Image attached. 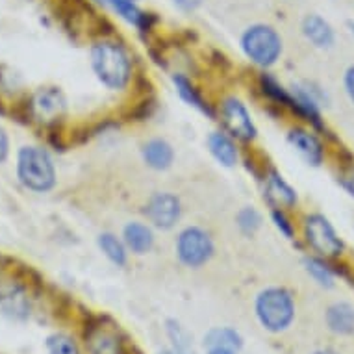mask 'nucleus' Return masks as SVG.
<instances>
[{"mask_svg": "<svg viewBox=\"0 0 354 354\" xmlns=\"http://www.w3.org/2000/svg\"><path fill=\"white\" fill-rule=\"evenodd\" d=\"M91 67L95 71V76L113 91L124 89L132 76V64H130L127 50L113 41H100L93 45Z\"/></svg>", "mask_w": 354, "mask_h": 354, "instance_id": "1", "label": "nucleus"}, {"mask_svg": "<svg viewBox=\"0 0 354 354\" xmlns=\"http://www.w3.org/2000/svg\"><path fill=\"white\" fill-rule=\"evenodd\" d=\"M256 319L268 332H284L295 319V301L286 288H266L258 293L254 302Z\"/></svg>", "mask_w": 354, "mask_h": 354, "instance_id": "2", "label": "nucleus"}, {"mask_svg": "<svg viewBox=\"0 0 354 354\" xmlns=\"http://www.w3.org/2000/svg\"><path fill=\"white\" fill-rule=\"evenodd\" d=\"M17 178L30 192H50L56 184L53 158L39 147H23L17 154Z\"/></svg>", "mask_w": 354, "mask_h": 354, "instance_id": "3", "label": "nucleus"}, {"mask_svg": "<svg viewBox=\"0 0 354 354\" xmlns=\"http://www.w3.org/2000/svg\"><path fill=\"white\" fill-rule=\"evenodd\" d=\"M241 50L252 64L271 67L279 62L282 54V37L273 26L254 24L241 35Z\"/></svg>", "mask_w": 354, "mask_h": 354, "instance_id": "4", "label": "nucleus"}, {"mask_svg": "<svg viewBox=\"0 0 354 354\" xmlns=\"http://www.w3.org/2000/svg\"><path fill=\"white\" fill-rule=\"evenodd\" d=\"M304 239L312 250L325 258H336L345 249L336 228L321 214H312L304 219Z\"/></svg>", "mask_w": 354, "mask_h": 354, "instance_id": "5", "label": "nucleus"}, {"mask_svg": "<svg viewBox=\"0 0 354 354\" xmlns=\"http://www.w3.org/2000/svg\"><path fill=\"white\" fill-rule=\"evenodd\" d=\"M214 254V241L204 228L187 227L176 238V256L187 268L204 266Z\"/></svg>", "mask_w": 354, "mask_h": 354, "instance_id": "6", "label": "nucleus"}, {"mask_svg": "<svg viewBox=\"0 0 354 354\" xmlns=\"http://www.w3.org/2000/svg\"><path fill=\"white\" fill-rule=\"evenodd\" d=\"M221 121L234 138L243 141H250L256 138V124L250 117L249 110L236 97H230L221 104Z\"/></svg>", "mask_w": 354, "mask_h": 354, "instance_id": "7", "label": "nucleus"}, {"mask_svg": "<svg viewBox=\"0 0 354 354\" xmlns=\"http://www.w3.org/2000/svg\"><path fill=\"white\" fill-rule=\"evenodd\" d=\"M145 214L156 228H160V230H171L180 221V198L173 195V193H156L147 203Z\"/></svg>", "mask_w": 354, "mask_h": 354, "instance_id": "8", "label": "nucleus"}, {"mask_svg": "<svg viewBox=\"0 0 354 354\" xmlns=\"http://www.w3.org/2000/svg\"><path fill=\"white\" fill-rule=\"evenodd\" d=\"M288 141L301 154L302 160L310 163V165L319 167L323 160H325L323 143H321V140L314 132H308V130H302V128H293L290 134H288Z\"/></svg>", "mask_w": 354, "mask_h": 354, "instance_id": "9", "label": "nucleus"}, {"mask_svg": "<svg viewBox=\"0 0 354 354\" xmlns=\"http://www.w3.org/2000/svg\"><path fill=\"white\" fill-rule=\"evenodd\" d=\"M32 110L39 121H56L64 115L65 99L56 87L39 89L32 99Z\"/></svg>", "mask_w": 354, "mask_h": 354, "instance_id": "10", "label": "nucleus"}, {"mask_svg": "<svg viewBox=\"0 0 354 354\" xmlns=\"http://www.w3.org/2000/svg\"><path fill=\"white\" fill-rule=\"evenodd\" d=\"M291 93V108L297 110L299 115H302L306 121H310L315 127H323L321 122V110H319V97L310 89V86L301 87L293 86Z\"/></svg>", "mask_w": 354, "mask_h": 354, "instance_id": "11", "label": "nucleus"}, {"mask_svg": "<svg viewBox=\"0 0 354 354\" xmlns=\"http://www.w3.org/2000/svg\"><path fill=\"white\" fill-rule=\"evenodd\" d=\"M302 34L314 47L317 48H330L336 41L334 28L330 26L328 21H325L319 15H306L302 21Z\"/></svg>", "mask_w": 354, "mask_h": 354, "instance_id": "12", "label": "nucleus"}, {"mask_svg": "<svg viewBox=\"0 0 354 354\" xmlns=\"http://www.w3.org/2000/svg\"><path fill=\"white\" fill-rule=\"evenodd\" d=\"M122 241L127 245V249L134 254H147L154 245V232L152 228L145 223L132 221L128 223L122 230Z\"/></svg>", "mask_w": 354, "mask_h": 354, "instance_id": "13", "label": "nucleus"}, {"mask_svg": "<svg viewBox=\"0 0 354 354\" xmlns=\"http://www.w3.org/2000/svg\"><path fill=\"white\" fill-rule=\"evenodd\" d=\"M141 156H143V162L151 169H154V171H165V169L173 165L174 151L165 140L154 138V140H149L143 145Z\"/></svg>", "mask_w": 354, "mask_h": 354, "instance_id": "14", "label": "nucleus"}, {"mask_svg": "<svg viewBox=\"0 0 354 354\" xmlns=\"http://www.w3.org/2000/svg\"><path fill=\"white\" fill-rule=\"evenodd\" d=\"M326 326L337 336H351L354 332V306L348 302H334L326 310Z\"/></svg>", "mask_w": 354, "mask_h": 354, "instance_id": "15", "label": "nucleus"}, {"mask_svg": "<svg viewBox=\"0 0 354 354\" xmlns=\"http://www.w3.org/2000/svg\"><path fill=\"white\" fill-rule=\"evenodd\" d=\"M208 149L212 156L225 167H234L238 163V149L232 138H228L223 132H212L208 136Z\"/></svg>", "mask_w": 354, "mask_h": 354, "instance_id": "16", "label": "nucleus"}, {"mask_svg": "<svg viewBox=\"0 0 354 354\" xmlns=\"http://www.w3.org/2000/svg\"><path fill=\"white\" fill-rule=\"evenodd\" d=\"M266 193L277 204V208H291L297 204V192L277 171L269 174L268 182H266Z\"/></svg>", "mask_w": 354, "mask_h": 354, "instance_id": "17", "label": "nucleus"}, {"mask_svg": "<svg viewBox=\"0 0 354 354\" xmlns=\"http://www.w3.org/2000/svg\"><path fill=\"white\" fill-rule=\"evenodd\" d=\"M243 345V339L239 336L238 332L228 326H217L204 336V347L208 348H228L238 353L239 348Z\"/></svg>", "mask_w": 354, "mask_h": 354, "instance_id": "18", "label": "nucleus"}, {"mask_svg": "<svg viewBox=\"0 0 354 354\" xmlns=\"http://www.w3.org/2000/svg\"><path fill=\"white\" fill-rule=\"evenodd\" d=\"M99 247L102 250V254L108 258V260L117 266V268H122L127 263L128 249L122 239H119L115 234L111 232H102L99 236Z\"/></svg>", "mask_w": 354, "mask_h": 354, "instance_id": "19", "label": "nucleus"}, {"mask_svg": "<svg viewBox=\"0 0 354 354\" xmlns=\"http://www.w3.org/2000/svg\"><path fill=\"white\" fill-rule=\"evenodd\" d=\"M173 84H174V87H176L178 95H180V99L184 100V102H187V104L193 106V108H197L198 111H203V113H208L209 115L208 104H204V99L201 97L198 89L193 86L189 78H186L184 75H174Z\"/></svg>", "mask_w": 354, "mask_h": 354, "instance_id": "20", "label": "nucleus"}, {"mask_svg": "<svg viewBox=\"0 0 354 354\" xmlns=\"http://www.w3.org/2000/svg\"><path fill=\"white\" fill-rule=\"evenodd\" d=\"M0 306H2V310L8 315L17 317V319H26L30 314V306L26 297L15 290H10L4 295H0Z\"/></svg>", "mask_w": 354, "mask_h": 354, "instance_id": "21", "label": "nucleus"}, {"mask_svg": "<svg viewBox=\"0 0 354 354\" xmlns=\"http://www.w3.org/2000/svg\"><path fill=\"white\" fill-rule=\"evenodd\" d=\"M89 351L91 354H121V342L115 334L99 330L89 337Z\"/></svg>", "mask_w": 354, "mask_h": 354, "instance_id": "22", "label": "nucleus"}, {"mask_svg": "<svg viewBox=\"0 0 354 354\" xmlns=\"http://www.w3.org/2000/svg\"><path fill=\"white\" fill-rule=\"evenodd\" d=\"M167 336L173 343L174 354H195L192 347V339H189L187 332L182 328L178 321H167Z\"/></svg>", "mask_w": 354, "mask_h": 354, "instance_id": "23", "label": "nucleus"}, {"mask_svg": "<svg viewBox=\"0 0 354 354\" xmlns=\"http://www.w3.org/2000/svg\"><path fill=\"white\" fill-rule=\"evenodd\" d=\"M304 269L323 288H332L334 286V273H332V269L326 266L325 261L319 260V258H306L304 260Z\"/></svg>", "mask_w": 354, "mask_h": 354, "instance_id": "24", "label": "nucleus"}, {"mask_svg": "<svg viewBox=\"0 0 354 354\" xmlns=\"http://www.w3.org/2000/svg\"><path fill=\"white\" fill-rule=\"evenodd\" d=\"M236 221H238L239 230L247 234V236H252L261 227L260 212L252 208V206H245V208L239 209L238 215H236Z\"/></svg>", "mask_w": 354, "mask_h": 354, "instance_id": "25", "label": "nucleus"}, {"mask_svg": "<svg viewBox=\"0 0 354 354\" xmlns=\"http://www.w3.org/2000/svg\"><path fill=\"white\" fill-rule=\"evenodd\" d=\"M48 354H80L78 345L67 334H53L47 337Z\"/></svg>", "mask_w": 354, "mask_h": 354, "instance_id": "26", "label": "nucleus"}, {"mask_svg": "<svg viewBox=\"0 0 354 354\" xmlns=\"http://www.w3.org/2000/svg\"><path fill=\"white\" fill-rule=\"evenodd\" d=\"M261 87H263V91H266L271 99L279 100V102H282V104L286 106L291 104V93L288 89H284V87L280 86L273 76H261Z\"/></svg>", "mask_w": 354, "mask_h": 354, "instance_id": "27", "label": "nucleus"}, {"mask_svg": "<svg viewBox=\"0 0 354 354\" xmlns=\"http://www.w3.org/2000/svg\"><path fill=\"white\" fill-rule=\"evenodd\" d=\"M271 217H273L274 227L279 228L282 236H286V238H293V232H295V230H293V225H291L290 217L284 214V209L274 208L273 212H271Z\"/></svg>", "mask_w": 354, "mask_h": 354, "instance_id": "28", "label": "nucleus"}, {"mask_svg": "<svg viewBox=\"0 0 354 354\" xmlns=\"http://www.w3.org/2000/svg\"><path fill=\"white\" fill-rule=\"evenodd\" d=\"M343 86H345V93H347L348 100L354 104V65L345 71V76H343Z\"/></svg>", "mask_w": 354, "mask_h": 354, "instance_id": "29", "label": "nucleus"}, {"mask_svg": "<svg viewBox=\"0 0 354 354\" xmlns=\"http://www.w3.org/2000/svg\"><path fill=\"white\" fill-rule=\"evenodd\" d=\"M8 154H10V140H8L4 128H0V163L6 160Z\"/></svg>", "mask_w": 354, "mask_h": 354, "instance_id": "30", "label": "nucleus"}, {"mask_svg": "<svg viewBox=\"0 0 354 354\" xmlns=\"http://www.w3.org/2000/svg\"><path fill=\"white\" fill-rule=\"evenodd\" d=\"M173 2L182 10H186V12H193V10H197L201 6L203 0H173Z\"/></svg>", "mask_w": 354, "mask_h": 354, "instance_id": "31", "label": "nucleus"}, {"mask_svg": "<svg viewBox=\"0 0 354 354\" xmlns=\"http://www.w3.org/2000/svg\"><path fill=\"white\" fill-rule=\"evenodd\" d=\"M208 354H236L228 348H208Z\"/></svg>", "mask_w": 354, "mask_h": 354, "instance_id": "32", "label": "nucleus"}, {"mask_svg": "<svg viewBox=\"0 0 354 354\" xmlns=\"http://www.w3.org/2000/svg\"><path fill=\"white\" fill-rule=\"evenodd\" d=\"M312 354H337L334 348H319V351H315V353Z\"/></svg>", "mask_w": 354, "mask_h": 354, "instance_id": "33", "label": "nucleus"}, {"mask_svg": "<svg viewBox=\"0 0 354 354\" xmlns=\"http://www.w3.org/2000/svg\"><path fill=\"white\" fill-rule=\"evenodd\" d=\"M134 2H136V0H134Z\"/></svg>", "mask_w": 354, "mask_h": 354, "instance_id": "34", "label": "nucleus"}]
</instances>
